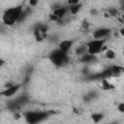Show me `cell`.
Masks as SVG:
<instances>
[{
  "instance_id": "1",
  "label": "cell",
  "mask_w": 124,
  "mask_h": 124,
  "mask_svg": "<svg viewBox=\"0 0 124 124\" xmlns=\"http://www.w3.org/2000/svg\"><path fill=\"white\" fill-rule=\"evenodd\" d=\"M55 114L53 110H27L23 112L25 121L29 124H36L44 121L48 116Z\"/></svg>"
},
{
  "instance_id": "2",
  "label": "cell",
  "mask_w": 124,
  "mask_h": 124,
  "mask_svg": "<svg viewBox=\"0 0 124 124\" xmlns=\"http://www.w3.org/2000/svg\"><path fill=\"white\" fill-rule=\"evenodd\" d=\"M22 9L23 8L21 6H16L7 9L2 16V22L7 26H13L16 22H17Z\"/></svg>"
},
{
  "instance_id": "3",
  "label": "cell",
  "mask_w": 124,
  "mask_h": 124,
  "mask_svg": "<svg viewBox=\"0 0 124 124\" xmlns=\"http://www.w3.org/2000/svg\"><path fill=\"white\" fill-rule=\"evenodd\" d=\"M48 58H49L50 62H52L56 67H62L63 65L67 64L68 61H69L68 52L63 51L59 47L54 49V50H52L49 53Z\"/></svg>"
},
{
  "instance_id": "4",
  "label": "cell",
  "mask_w": 124,
  "mask_h": 124,
  "mask_svg": "<svg viewBox=\"0 0 124 124\" xmlns=\"http://www.w3.org/2000/svg\"><path fill=\"white\" fill-rule=\"evenodd\" d=\"M106 42H107L106 39H93L89 41L88 43L85 44L87 46V52L94 55L101 53Z\"/></svg>"
},
{
  "instance_id": "5",
  "label": "cell",
  "mask_w": 124,
  "mask_h": 124,
  "mask_svg": "<svg viewBox=\"0 0 124 124\" xmlns=\"http://www.w3.org/2000/svg\"><path fill=\"white\" fill-rule=\"evenodd\" d=\"M19 88H20V85L19 84L14 83V84H12V85H10L8 87H5V89L0 92V95H2L4 97H12L16 93H17V91L19 90Z\"/></svg>"
},
{
  "instance_id": "6",
  "label": "cell",
  "mask_w": 124,
  "mask_h": 124,
  "mask_svg": "<svg viewBox=\"0 0 124 124\" xmlns=\"http://www.w3.org/2000/svg\"><path fill=\"white\" fill-rule=\"evenodd\" d=\"M109 34H110V29L103 27V28L96 29L93 32V38L94 39H106Z\"/></svg>"
},
{
  "instance_id": "7",
  "label": "cell",
  "mask_w": 124,
  "mask_h": 124,
  "mask_svg": "<svg viewBox=\"0 0 124 124\" xmlns=\"http://www.w3.org/2000/svg\"><path fill=\"white\" fill-rule=\"evenodd\" d=\"M73 45H74V42H73L72 40H63V41H61V42L58 44V47H59L60 49H62L63 51L68 52V51L72 48Z\"/></svg>"
},
{
  "instance_id": "8",
  "label": "cell",
  "mask_w": 124,
  "mask_h": 124,
  "mask_svg": "<svg viewBox=\"0 0 124 124\" xmlns=\"http://www.w3.org/2000/svg\"><path fill=\"white\" fill-rule=\"evenodd\" d=\"M52 13H53L54 15H56L59 18H61V19H62V18L67 15V13H69V11H68V7L60 6L59 8L54 9V10L52 11Z\"/></svg>"
},
{
  "instance_id": "9",
  "label": "cell",
  "mask_w": 124,
  "mask_h": 124,
  "mask_svg": "<svg viewBox=\"0 0 124 124\" xmlns=\"http://www.w3.org/2000/svg\"><path fill=\"white\" fill-rule=\"evenodd\" d=\"M79 59H80V61L83 62V63H92V62H95V61L97 60V57H96V55H94V54H90V53L86 52V53H84L83 55H81Z\"/></svg>"
},
{
  "instance_id": "10",
  "label": "cell",
  "mask_w": 124,
  "mask_h": 124,
  "mask_svg": "<svg viewBox=\"0 0 124 124\" xmlns=\"http://www.w3.org/2000/svg\"><path fill=\"white\" fill-rule=\"evenodd\" d=\"M82 8V4L79 2V3H77V4H72V5H69L68 7V11L71 15H77L78 13H79V11L81 10Z\"/></svg>"
},
{
  "instance_id": "11",
  "label": "cell",
  "mask_w": 124,
  "mask_h": 124,
  "mask_svg": "<svg viewBox=\"0 0 124 124\" xmlns=\"http://www.w3.org/2000/svg\"><path fill=\"white\" fill-rule=\"evenodd\" d=\"M75 52H76V54H77L78 56L83 55L84 53L87 52V46H86V45H82V46H77L76 49H75Z\"/></svg>"
},
{
  "instance_id": "12",
  "label": "cell",
  "mask_w": 124,
  "mask_h": 124,
  "mask_svg": "<svg viewBox=\"0 0 124 124\" xmlns=\"http://www.w3.org/2000/svg\"><path fill=\"white\" fill-rule=\"evenodd\" d=\"M102 88L104 90H110L114 88V85H112L110 82H108V80L107 78H102Z\"/></svg>"
},
{
  "instance_id": "13",
  "label": "cell",
  "mask_w": 124,
  "mask_h": 124,
  "mask_svg": "<svg viewBox=\"0 0 124 124\" xmlns=\"http://www.w3.org/2000/svg\"><path fill=\"white\" fill-rule=\"evenodd\" d=\"M91 118L94 123H99L104 118V114L102 112H93L91 114Z\"/></svg>"
},
{
  "instance_id": "14",
  "label": "cell",
  "mask_w": 124,
  "mask_h": 124,
  "mask_svg": "<svg viewBox=\"0 0 124 124\" xmlns=\"http://www.w3.org/2000/svg\"><path fill=\"white\" fill-rule=\"evenodd\" d=\"M105 56H106V58L108 59V60H113V59H115L116 54H115V52H114L113 49H111V48H107L106 51H105Z\"/></svg>"
},
{
  "instance_id": "15",
  "label": "cell",
  "mask_w": 124,
  "mask_h": 124,
  "mask_svg": "<svg viewBox=\"0 0 124 124\" xmlns=\"http://www.w3.org/2000/svg\"><path fill=\"white\" fill-rule=\"evenodd\" d=\"M15 101H16L19 106H22V105L26 104V103L29 101V99H28V97H27L26 95H21V96L17 97L16 99H15Z\"/></svg>"
},
{
  "instance_id": "16",
  "label": "cell",
  "mask_w": 124,
  "mask_h": 124,
  "mask_svg": "<svg viewBox=\"0 0 124 124\" xmlns=\"http://www.w3.org/2000/svg\"><path fill=\"white\" fill-rule=\"evenodd\" d=\"M107 13L109 16H118V11L116 8H108Z\"/></svg>"
},
{
  "instance_id": "17",
  "label": "cell",
  "mask_w": 124,
  "mask_h": 124,
  "mask_svg": "<svg viewBox=\"0 0 124 124\" xmlns=\"http://www.w3.org/2000/svg\"><path fill=\"white\" fill-rule=\"evenodd\" d=\"M49 16V19H50L51 21H55V22H58V21L61 19V18H59V17H58L56 15H54L53 13L49 14V16Z\"/></svg>"
},
{
  "instance_id": "18",
  "label": "cell",
  "mask_w": 124,
  "mask_h": 124,
  "mask_svg": "<svg viewBox=\"0 0 124 124\" xmlns=\"http://www.w3.org/2000/svg\"><path fill=\"white\" fill-rule=\"evenodd\" d=\"M117 109H118V111L123 113L124 112V103H119L117 106Z\"/></svg>"
},
{
  "instance_id": "19",
  "label": "cell",
  "mask_w": 124,
  "mask_h": 124,
  "mask_svg": "<svg viewBox=\"0 0 124 124\" xmlns=\"http://www.w3.org/2000/svg\"><path fill=\"white\" fill-rule=\"evenodd\" d=\"M39 1H40V0H28V3H29V5H30L31 7H35V6L38 5Z\"/></svg>"
},
{
  "instance_id": "20",
  "label": "cell",
  "mask_w": 124,
  "mask_h": 124,
  "mask_svg": "<svg viewBox=\"0 0 124 124\" xmlns=\"http://www.w3.org/2000/svg\"><path fill=\"white\" fill-rule=\"evenodd\" d=\"M80 0H68V4L69 5H72V4H77V3H79Z\"/></svg>"
},
{
  "instance_id": "21",
  "label": "cell",
  "mask_w": 124,
  "mask_h": 124,
  "mask_svg": "<svg viewBox=\"0 0 124 124\" xmlns=\"http://www.w3.org/2000/svg\"><path fill=\"white\" fill-rule=\"evenodd\" d=\"M88 26H89V23H88V22H83V23H82V28L87 29V28H88Z\"/></svg>"
},
{
  "instance_id": "22",
  "label": "cell",
  "mask_w": 124,
  "mask_h": 124,
  "mask_svg": "<svg viewBox=\"0 0 124 124\" xmlns=\"http://www.w3.org/2000/svg\"><path fill=\"white\" fill-rule=\"evenodd\" d=\"M90 13H91L92 15H96V14H97V11H96L95 9H92V10L90 11Z\"/></svg>"
},
{
  "instance_id": "23",
  "label": "cell",
  "mask_w": 124,
  "mask_h": 124,
  "mask_svg": "<svg viewBox=\"0 0 124 124\" xmlns=\"http://www.w3.org/2000/svg\"><path fill=\"white\" fill-rule=\"evenodd\" d=\"M120 34H121V36H122V37L124 36V29H123V28H121V29H120Z\"/></svg>"
},
{
  "instance_id": "24",
  "label": "cell",
  "mask_w": 124,
  "mask_h": 124,
  "mask_svg": "<svg viewBox=\"0 0 124 124\" xmlns=\"http://www.w3.org/2000/svg\"><path fill=\"white\" fill-rule=\"evenodd\" d=\"M4 63H5V61H4L3 59H0V66H2Z\"/></svg>"
}]
</instances>
